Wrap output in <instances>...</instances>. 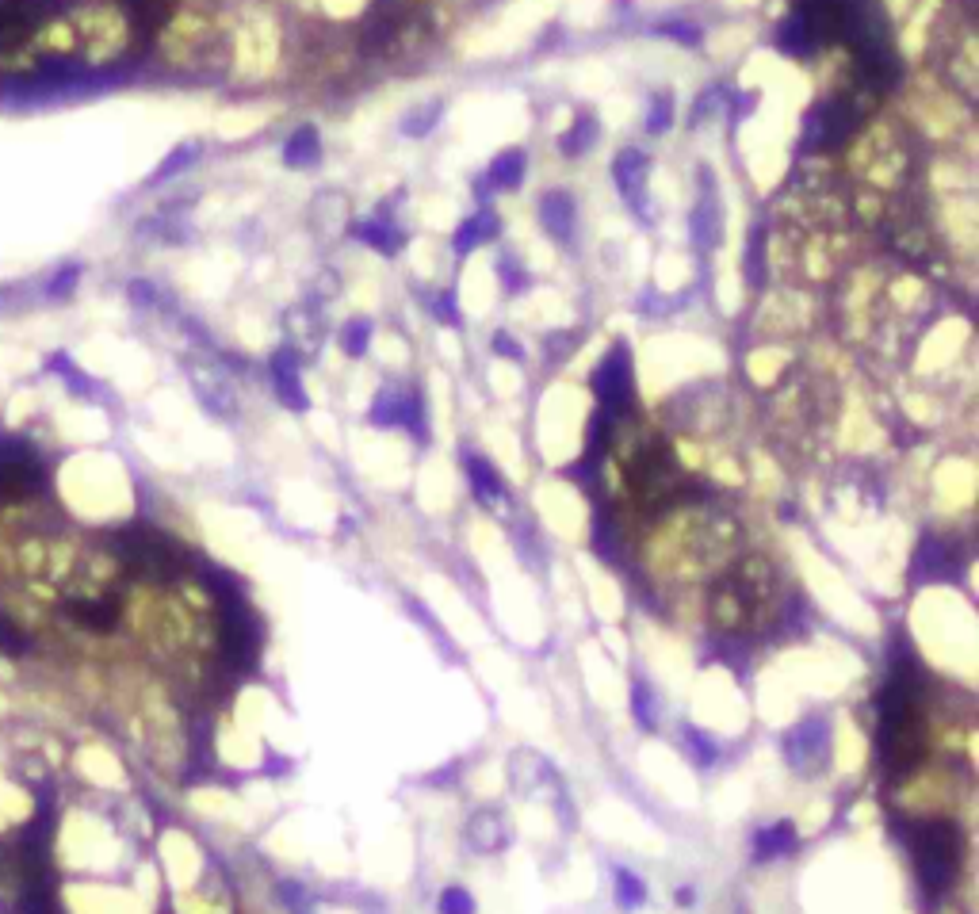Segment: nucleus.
<instances>
[{
    "label": "nucleus",
    "mask_w": 979,
    "mask_h": 914,
    "mask_svg": "<svg viewBox=\"0 0 979 914\" xmlns=\"http://www.w3.org/2000/svg\"><path fill=\"white\" fill-rule=\"evenodd\" d=\"M46 482V471L35 448L20 440V436H4L0 440V505H12L31 494H39Z\"/></svg>",
    "instance_id": "obj_1"
},
{
    "label": "nucleus",
    "mask_w": 979,
    "mask_h": 914,
    "mask_svg": "<svg viewBox=\"0 0 979 914\" xmlns=\"http://www.w3.org/2000/svg\"><path fill=\"white\" fill-rule=\"evenodd\" d=\"M918 872L930 892H945L957 872V830L949 823H926L918 830Z\"/></svg>",
    "instance_id": "obj_2"
},
{
    "label": "nucleus",
    "mask_w": 979,
    "mask_h": 914,
    "mask_svg": "<svg viewBox=\"0 0 979 914\" xmlns=\"http://www.w3.org/2000/svg\"><path fill=\"white\" fill-rule=\"evenodd\" d=\"M593 391L601 398V414L624 417L635 402V379H631V352L624 341H616L605 360L593 371Z\"/></svg>",
    "instance_id": "obj_3"
},
{
    "label": "nucleus",
    "mask_w": 979,
    "mask_h": 914,
    "mask_svg": "<svg viewBox=\"0 0 979 914\" xmlns=\"http://www.w3.org/2000/svg\"><path fill=\"white\" fill-rule=\"evenodd\" d=\"M857 119H861L857 104H849L842 96L819 100L815 108L807 111L804 150H834V146H842L849 134L857 131Z\"/></svg>",
    "instance_id": "obj_4"
},
{
    "label": "nucleus",
    "mask_w": 979,
    "mask_h": 914,
    "mask_svg": "<svg viewBox=\"0 0 979 914\" xmlns=\"http://www.w3.org/2000/svg\"><path fill=\"white\" fill-rule=\"evenodd\" d=\"M119 547H123L127 563L138 566V570L150 574V578H173L176 570H180V555H176V547L169 544V536H161V532L131 528V532L119 536Z\"/></svg>",
    "instance_id": "obj_5"
},
{
    "label": "nucleus",
    "mask_w": 979,
    "mask_h": 914,
    "mask_svg": "<svg viewBox=\"0 0 979 914\" xmlns=\"http://www.w3.org/2000/svg\"><path fill=\"white\" fill-rule=\"evenodd\" d=\"M368 417H371V425H379V429H387V425H406L417 440H425V406H421V394L417 391L383 387Z\"/></svg>",
    "instance_id": "obj_6"
},
{
    "label": "nucleus",
    "mask_w": 979,
    "mask_h": 914,
    "mask_svg": "<svg viewBox=\"0 0 979 914\" xmlns=\"http://www.w3.org/2000/svg\"><path fill=\"white\" fill-rule=\"evenodd\" d=\"M827 746H830V727L827 719H804V723H796L788 735H784V758L792 769H800V773H811V769H819L823 758H827Z\"/></svg>",
    "instance_id": "obj_7"
},
{
    "label": "nucleus",
    "mask_w": 979,
    "mask_h": 914,
    "mask_svg": "<svg viewBox=\"0 0 979 914\" xmlns=\"http://www.w3.org/2000/svg\"><path fill=\"white\" fill-rule=\"evenodd\" d=\"M612 180L631 211L639 218L647 215V157L639 150H624L612 161Z\"/></svg>",
    "instance_id": "obj_8"
},
{
    "label": "nucleus",
    "mask_w": 979,
    "mask_h": 914,
    "mask_svg": "<svg viewBox=\"0 0 979 914\" xmlns=\"http://www.w3.org/2000/svg\"><path fill=\"white\" fill-rule=\"evenodd\" d=\"M719 192H716V176L712 169H700V196L693 207V241L700 249H712L723 234V215H719Z\"/></svg>",
    "instance_id": "obj_9"
},
{
    "label": "nucleus",
    "mask_w": 979,
    "mask_h": 914,
    "mask_svg": "<svg viewBox=\"0 0 979 914\" xmlns=\"http://www.w3.org/2000/svg\"><path fill=\"white\" fill-rule=\"evenodd\" d=\"M574 215H578V207H574V196L570 192H544L540 196V222H544V230L551 234L555 241H563L570 245L574 241Z\"/></svg>",
    "instance_id": "obj_10"
},
{
    "label": "nucleus",
    "mask_w": 979,
    "mask_h": 914,
    "mask_svg": "<svg viewBox=\"0 0 979 914\" xmlns=\"http://www.w3.org/2000/svg\"><path fill=\"white\" fill-rule=\"evenodd\" d=\"M66 616L85 632H111L119 624V605L104 597H81V601H69Z\"/></svg>",
    "instance_id": "obj_11"
},
{
    "label": "nucleus",
    "mask_w": 979,
    "mask_h": 914,
    "mask_svg": "<svg viewBox=\"0 0 979 914\" xmlns=\"http://www.w3.org/2000/svg\"><path fill=\"white\" fill-rule=\"evenodd\" d=\"M524 169H528V153H524V150H505L498 161H494V165L479 176V188H475V192H479V199H482V192H486V188H490V192H509V188H517V184H521Z\"/></svg>",
    "instance_id": "obj_12"
},
{
    "label": "nucleus",
    "mask_w": 979,
    "mask_h": 914,
    "mask_svg": "<svg viewBox=\"0 0 979 914\" xmlns=\"http://www.w3.org/2000/svg\"><path fill=\"white\" fill-rule=\"evenodd\" d=\"M272 383H276V394H280L283 406L306 410V394L299 387V356L291 349H280L272 356Z\"/></svg>",
    "instance_id": "obj_13"
},
{
    "label": "nucleus",
    "mask_w": 979,
    "mask_h": 914,
    "mask_svg": "<svg viewBox=\"0 0 979 914\" xmlns=\"http://www.w3.org/2000/svg\"><path fill=\"white\" fill-rule=\"evenodd\" d=\"M463 467H467V482H471V490H475V498H479L482 505H498V501H505V482H501L498 467H494L490 459L467 452V456H463Z\"/></svg>",
    "instance_id": "obj_14"
},
{
    "label": "nucleus",
    "mask_w": 979,
    "mask_h": 914,
    "mask_svg": "<svg viewBox=\"0 0 979 914\" xmlns=\"http://www.w3.org/2000/svg\"><path fill=\"white\" fill-rule=\"evenodd\" d=\"M322 161V138H318V127H299V131L287 138L283 146V165L287 169H314Z\"/></svg>",
    "instance_id": "obj_15"
},
{
    "label": "nucleus",
    "mask_w": 979,
    "mask_h": 914,
    "mask_svg": "<svg viewBox=\"0 0 979 914\" xmlns=\"http://www.w3.org/2000/svg\"><path fill=\"white\" fill-rule=\"evenodd\" d=\"M777 46H781L788 58H811L819 50V39L811 35V27L800 12H792L788 20L777 27Z\"/></svg>",
    "instance_id": "obj_16"
},
{
    "label": "nucleus",
    "mask_w": 979,
    "mask_h": 914,
    "mask_svg": "<svg viewBox=\"0 0 979 914\" xmlns=\"http://www.w3.org/2000/svg\"><path fill=\"white\" fill-rule=\"evenodd\" d=\"M792 849H796V827L784 819L754 834V861H777V857H788Z\"/></svg>",
    "instance_id": "obj_17"
},
{
    "label": "nucleus",
    "mask_w": 979,
    "mask_h": 914,
    "mask_svg": "<svg viewBox=\"0 0 979 914\" xmlns=\"http://www.w3.org/2000/svg\"><path fill=\"white\" fill-rule=\"evenodd\" d=\"M467 838H471V846L479 853H490V849H501L509 842V830H505L498 811H479L471 819V827H467Z\"/></svg>",
    "instance_id": "obj_18"
},
{
    "label": "nucleus",
    "mask_w": 979,
    "mask_h": 914,
    "mask_svg": "<svg viewBox=\"0 0 979 914\" xmlns=\"http://www.w3.org/2000/svg\"><path fill=\"white\" fill-rule=\"evenodd\" d=\"M494 234H498V215L482 207L479 215H471V218H467V222H463V226H459V230H456V238H452V249H456L459 257H463V253H471V249H475L479 241L494 238Z\"/></svg>",
    "instance_id": "obj_19"
},
{
    "label": "nucleus",
    "mask_w": 979,
    "mask_h": 914,
    "mask_svg": "<svg viewBox=\"0 0 979 914\" xmlns=\"http://www.w3.org/2000/svg\"><path fill=\"white\" fill-rule=\"evenodd\" d=\"M352 234H356V238H360V241H368L371 249H379V253H387V257L402 249V234H398V230H394V226H391V222H387V218H383V215L368 218V222H356V230H352Z\"/></svg>",
    "instance_id": "obj_20"
},
{
    "label": "nucleus",
    "mask_w": 979,
    "mask_h": 914,
    "mask_svg": "<svg viewBox=\"0 0 979 914\" xmlns=\"http://www.w3.org/2000/svg\"><path fill=\"white\" fill-rule=\"evenodd\" d=\"M612 888H616V903H620L624 911H635V907L647 903V884H643L631 869H624V865L612 869Z\"/></svg>",
    "instance_id": "obj_21"
},
{
    "label": "nucleus",
    "mask_w": 979,
    "mask_h": 914,
    "mask_svg": "<svg viewBox=\"0 0 979 914\" xmlns=\"http://www.w3.org/2000/svg\"><path fill=\"white\" fill-rule=\"evenodd\" d=\"M593 142H597V119H593V115H578L574 127L563 134L559 146H563L566 157H582V153L593 150Z\"/></svg>",
    "instance_id": "obj_22"
},
{
    "label": "nucleus",
    "mask_w": 979,
    "mask_h": 914,
    "mask_svg": "<svg viewBox=\"0 0 979 914\" xmlns=\"http://www.w3.org/2000/svg\"><path fill=\"white\" fill-rule=\"evenodd\" d=\"M631 716L643 731H654L658 723V697H654L651 681H635L631 685Z\"/></svg>",
    "instance_id": "obj_23"
},
{
    "label": "nucleus",
    "mask_w": 979,
    "mask_h": 914,
    "mask_svg": "<svg viewBox=\"0 0 979 914\" xmlns=\"http://www.w3.org/2000/svg\"><path fill=\"white\" fill-rule=\"evenodd\" d=\"M681 735H685V746H689V758H693V765H700V769L716 765L719 750H716V739H712L708 731H700V727H693V723H685V727H681Z\"/></svg>",
    "instance_id": "obj_24"
},
{
    "label": "nucleus",
    "mask_w": 979,
    "mask_h": 914,
    "mask_svg": "<svg viewBox=\"0 0 979 914\" xmlns=\"http://www.w3.org/2000/svg\"><path fill=\"white\" fill-rule=\"evenodd\" d=\"M440 115H444V104H440V100H433V104H421V108L410 111V115L402 119V134H406V138H421V134L433 131Z\"/></svg>",
    "instance_id": "obj_25"
},
{
    "label": "nucleus",
    "mask_w": 979,
    "mask_h": 914,
    "mask_svg": "<svg viewBox=\"0 0 979 914\" xmlns=\"http://www.w3.org/2000/svg\"><path fill=\"white\" fill-rule=\"evenodd\" d=\"M674 123V96H666V92H654L651 104H647V131L651 134H662L666 127Z\"/></svg>",
    "instance_id": "obj_26"
},
{
    "label": "nucleus",
    "mask_w": 979,
    "mask_h": 914,
    "mask_svg": "<svg viewBox=\"0 0 979 914\" xmlns=\"http://www.w3.org/2000/svg\"><path fill=\"white\" fill-rule=\"evenodd\" d=\"M341 345H345V352H349V356H364V352H368V345H371V322H368V318H352L349 326L341 329Z\"/></svg>",
    "instance_id": "obj_27"
},
{
    "label": "nucleus",
    "mask_w": 979,
    "mask_h": 914,
    "mask_svg": "<svg viewBox=\"0 0 979 914\" xmlns=\"http://www.w3.org/2000/svg\"><path fill=\"white\" fill-rule=\"evenodd\" d=\"M0 651L8 654V658H20V654L31 651V639H27L23 628H16L4 612H0Z\"/></svg>",
    "instance_id": "obj_28"
},
{
    "label": "nucleus",
    "mask_w": 979,
    "mask_h": 914,
    "mask_svg": "<svg viewBox=\"0 0 979 914\" xmlns=\"http://www.w3.org/2000/svg\"><path fill=\"white\" fill-rule=\"evenodd\" d=\"M436 907H440V914H475V895L467 888H444Z\"/></svg>",
    "instance_id": "obj_29"
},
{
    "label": "nucleus",
    "mask_w": 979,
    "mask_h": 914,
    "mask_svg": "<svg viewBox=\"0 0 979 914\" xmlns=\"http://www.w3.org/2000/svg\"><path fill=\"white\" fill-rule=\"evenodd\" d=\"M658 35H666V39H674V43H681V46H700V39H704V31H700L697 23H685V20L662 23Z\"/></svg>",
    "instance_id": "obj_30"
},
{
    "label": "nucleus",
    "mask_w": 979,
    "mask_h": 914,
    "mask_svg": "<svg viewBox=\"0 0 979 914\" xmlns=\"http://www.w3.org/2000/svg\"><path fill=\"white\" fill-rule=\"evenodd\" d=\"M762 226H754V234H750V257H746V276H750V283L754 287H762V276H765V268H762Z\"/></svg>",
    "instance_id": "obj_31"
},
{
    "label": "nucleus",
    "mask_w": 979,
    "mask_h": 914,
    "mask_svg": "<svg viewBox=\"0 0 979 914\" xmlns=\"http://www.w3.org/2000/svg\"><path fill=\"white\" fill-rule=\"evenodd\" d=\"M719 100H723V88H708L704 96H700L697 104H693V115H689V127H700V119H708L712 111L719 108Z\"/></svg>",
    "instance_id": "obj_32"
},
{
    "label": "nucleus",
    "mask_w": 979,
    "mask_h": 914,
    "mask_svg": "<svg viewBox=\"0 0 979 914\" xmlns=\"http://www.w3.org/2000/svg\"><path fill=\"white\" fill-rule=\"evenodd\" d=\"M498 268H501V280H505V291H509V295H517V291L528 287V276H524V268L513 264V257H501Z\"/></svg>",
    "instance_id": "obj_33"
},
{
    "label": "nucleus",
    "mask_w": 979,
    "mask_h": 914,
    "mask_svg": "<svg viewBox=\"0 0 979 914\" xmlns=\"http://www.w3.org/2000/svg\"><path fill=\"white\" fill-rule=\"evenodd\" d=\"M433 314L444 322V326H459V310H456V295L452 291H444V295H436L433 303Z\"/></svg>",
    "instance_id": "obj_34"
},
{
    "label": "nucleus",
    "mask_w": 979,
    "mask_h": 914,
    "mask_svg": "<svg viewBox=\"0 0 979 914\" xmlns=\"http://www.w3.org/2000/svg\"><path fill=\"white\" fill-rule=\"evenodd\" d=\"M494 352H501L505 360H521V356H524L521 345H513V341H509V333H498V337H494Z\"/></svg>",
    "instance_id": "obj_35"
},
{
    "label": "nucleus",
    "mask_w": 979,
    "mask_h": 914,
    "mask_svg": "<svg viewBox=\"0 0 979 914\" xmlns=\"http://www.w3.org/2000/svg\"><path fill=\"white\" fill-rule=\"evenodd\" d=\"M693 899H697L693 888H681V892H677V903H681V907H693Z\"/></svg>",
    "instance_id": "obj_36"
}]
</instances>
